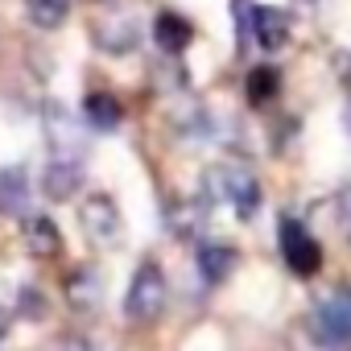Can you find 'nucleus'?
Returning <instances> with one entry per match:
<instances>
[{
  "instance_id": "obj_1",
  "label": "nucleus",
  "mask_w": 351,
  "mask_h": 351,
  "mask_svg": "<svg viewBox=\"0 0 351 351\" xmlns=\"http://www.w3.org/2000/svg\"><path fill=\"white\" fill-rule=\"evenodd\" d=\"M207 191L215 199H228L240 219H252L261 211V182H256V173L248 165H240V161H215L207 169Z\"/></svg>"
},
{
  "instance_id": "obj_2",
  "label": "nucleus",
  "mask_w": 351,
  "mask_h": 351,
  "mask_svg": "<svg viewBox=\"0 0 351 351\" xmlns=\"http://www.w3.org/2000/svg\"><path fill=\"white\" fill-rule=\"evenodd\" d=\"M310 335L326 351H351V293L347 289H335L330 298H322L314 306Z\"/></svg>"
},
{
  "instance_id": "obj_3",
  "label": "nucleus",
  "mask_w": 351,
  "mask_h": 351,
  "mask_svg": "<svg viewBox=\"0 0 351 351\" xmlns=\"http://www.w3.org/2000/svg\"><path fill=\"white\" fill-rule=\"evenodd\" d=\"M161 310H165V273H161L157 261H145L132 273V285H128V298H124V314L132 322H153Z\"/></svg>"
},
{
  "instance_id": "obj_4",
  "label": "nucleus",
  "mask_w": 351,
  "mask_h": 351,
  "mask_svg": "<svg viewBox=\"0 0 351 351\" xmlns=\"http://www.w3.org/2000/svg\"><path fill=\"white\" fill-rule=\"evenodd\" d=\"M277 236H281V256H285V265H289L298 277H314L318 265H322V248H318V240H314L298 219H289V215L281 219Z\"/></svg>"
},
{
  "instance_id": "obj_5",
  "label": "nucleus",
  "mask_w": 351,
  "mask_h": 351,
  "mask_svg": "<svg viewBox=\"0 0 351 351\" xmlns=\"http://www.w3.org/2000/svg\"><path fill=\"white\" fill-rule=\"evenodd\" d=\"M83 232L91 236V244H104V248H112L116 240H120V207H116V199L112 195H91L87 203H83Z\"/></svg>"
},
{
  "instance_id": "obj_6",
  "label": "nucleus",
  "mask_w": 351,
  "mask_h": 351,
  "mask_svg": "<svg viewBox=\"0 0 351 351\" xmlns=\"http://www.w3.org/2000/svg\"><path fill=\"white\" fill-rule=\"evenodd\" d=\"M248 25H252V38H256L261 50L277 54V50L289 46V17H285L281 9H273V5H252Z\"/></svg>"
},
{
  "instance_id": "obj_7",
  "label": "nucleus",
  "mask_w": 351,
  "mask_h": 351,
  "mask_svg": "<svg viewBox=\"0 0 351 351\" xmlns=\"http://www.w3.org/2000/svg\"><path fill=\"white\" fill-rule=\"evenodd\" d=\"M83 186V165L79 161H66V157H54L42 173V195L54 199V203H71Z\"/></svg>"
},
{
  "instance_id": "obj_8",
  "label": "nucleus",
  "mask_w": 351,
  "mask_h": 351,
  "mask_svg": "<svg viewBox=\"0 0 351 351\" xmlns=\"http://www.w3.org/2000/svg\"><path fill=\"white\" fill-rule=\"evenodd\" d=\"M21 236H25L29 256H38V261H50V256L62 252V232H58V223L50 215H29L21 223Z\"/></svg>"
},
{
  "instance_id": "obj_9",
  "label": "nucleus",
  "mask_w": 351,
  "mask_h": 351,
  "mask_svg": "<svg viewBox=\"0 0 351 351\" xmlns=\"http://www.w3.org/2000/svg\"><path fill=\"white\" fill-rule=\"evenodd\" d=\"M136 38H141V29H136V21L132 17H104L99 25H95V42H99V50H108V54H128L132 46H136Z\"/></svg>"
},
{
  "instance_id": "obj_10",
  "label": "nucleus",
  "mask_w": 351,
  "mask_h": 351,
  "mask_svg": "<svg viewBox=\"0 0 351 351\" xmlns=\"http://www.w3.org/2000/svg\"><path fill=\"white\" fill-rule=\"evenodd\" d=\"M0 211L5 215H29V178L21 165L0 169Z\"/></svg>"
},
{
  "instance_id": "obj_11",
  "label": "nucleus",
  "mask_w": 351,
  "mask_h": 351,
  "mask_svg": "<svg viewBox=\"0 0 351 351\" xmlns=\"http://www.w3.org/2000/svg\"><path fill=\"white\" fill-rule=\"evenodd\" d=\"M195 261H199V273H203V281L207 285H219L232 269H236V248L232 244H215V240H207V244H199V252H195Z\"/></svg>"
},
{
  "instance_id": "obj_12",
  "label": "nucleus",
  "mask_w": 351,
  "mask_h": 351,
  "mask_svg": "<svg viewBox=\"0 0 351 351\" xmlns=\"http://www.w3.org/2000/svg\"><path fill=\"white\" fill-rule=\"evenodd\" d=\"M191 34H195L191 21L178 17V13H157V21H153V38L165 54H182L191 46Z\"/></svg>"
},
{
  "instance_id": "obj_13",
  "label": "nucleus",
  "mask_w": 351,
  "mask_h": 351,
  "mask_svg": "<svg viewBox=\"0 0 351 351\" xmlns=\"http://www.w3.org/2000/svg\"><path fill=\"white\" fill-rule=\"evenodd\" d=\"M99 298H104V281H99V273H95V269H75L71 281H66V302H71L75 310H95Z\"/></svg>"
},
{
  "instance_id": "obj_14",
  "label": "nucleus",
  "mask_w": 351,
  "mask_h": 351,
  "mask_svg": "<svg viewBox=\"0 0 351 351\" xmlns=\"http://www.w3.org/2000/svg\"><path fill=\"white\" fill-rule=\"evenodd\" d=\"M120 116H124V108H120V99L116 95H108V91H91L87 99H83V120L91 124V128H116L120 124Z\"/></svg>"
},
{
  "instance_id": "obj_15",
  "label": "nucleus",
  "mask_w": 351,
  "mask_h": 351,
  "mask_svg": "<svg viewBox=\"0 0 351 351\" xmlns=\"http://www.w3.org/2000/svg\"><path fill=\"white\" fill-rule=\"evenodd\" d=\"M25 13L34 29H58L71 17V0H25Z\"/></svg>"
},
{
  "instance_id": "obj_16",
  "label": "nucleus",
  "mask_w": 351,
  "mask_h": 351,
  "mask_svg": "<svg viewBox=\"0 0 351 351\" xmlns=\"http://www.w3.org/2000/svg\"><path fill=\"white\" fill-rule=\"evenodd\" d=\"M248 104L252 108H261V104H269L277 91H281V75H277V66H252L248 71Z\"/></svg>"
},
{
  "instance_id": "obj_17",
  "label": "nucleus",
  "mask_w": 351,
  "mask_h": 351,
  "mask_svg": "<svg viewBox=\"0 0 351 351\" xmlns=\"http://www.w3.org/2000/svg\"><path fill=\"white\" fill-rule=\"evenodd\" d=\"M25 306H29V310H34V318H42V310H46V306H42V298H38V293H34V289H29V293H25V289H21V310H25Z\"/></svg>"
},
{
  "instance_id": "obj_18",
  "label": "nucleus",
  "mask_w": 351,
  "mask_h": 351,
  "mask_svg": "<svg viewBox=\"0 0 351 351\" xmlns=\"http://www.w3.org/2000/svg\"><path fill=\"white\" fill-rule=\"evenodd\" d=\"M9 326H13V314H9L5 306H0V339H5V335H9Z\"/></svg>"
}]
</instances>
